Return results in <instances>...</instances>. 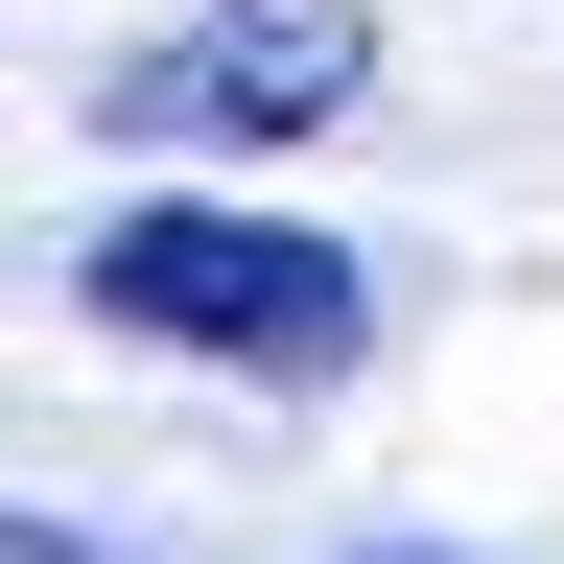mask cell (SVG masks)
Instances as JSON below:
<instances>
[{"label": "cell", "mask_w": 564, "mask_h": 564, "mask_svg": "<svg viewBox=\"0 0 564 564\" xmlns=\"http://www.w3.org/2000/svg\"><path fill=\"white\" fill-rule=\"evenodd\" d=\"M95 329L236 352V377H352V352H377V282L329 236H259V212H118L95 236Z\"/></svg>", "instance_id": "6da1fadb"}, {"label": "cell", "mask_w": 564, "mask_h": 564, "mask_svg": "<svg viewBox=\"0 0 564 564\" xmlns=\"http://www.w3.org/2000/svg\"><path fill=\"white\" fill-rule=\"evenodd\" d=\"M352 95H377V24L352 0H236V24H165V47L95 70L118 141H329Z\"/></svg>", "instance_id": "7a4b0ae2"}, {"label": "cell", "mask_w": 564, "mask_h": 564, "mask_svg": "<svg viewBox=\"0 0 564 564\" xmlns=\"http://www.w3.org/2000/svg\"><path fill=\"white\" fill-rule=\"evenodd\" d=\"M0 564H118V541H70V518H24V541H0Z\"/></svg>", "instance_id": "3957f363"}]
</instances>
